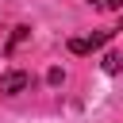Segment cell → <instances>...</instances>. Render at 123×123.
Masks as SVG:
<instances>
[{"instance_id": "8992f818", "label": "cell", "mask_w": 123, "mask_h": 123, "mask_svg": "<svg viewBox=\"0 0 123 123\" xmlns=\"http://www.w3.org/2000/svg\"><path fill=\"white\" fill-rule=\"evenodd\" d=\"M104 8H123V0H108V4H104Z\"/></svg>"}, {"instance_id": "5b68a950", "label": "cell", "mask_w": 123, "mask_h": 123, "mask_svg": "<svg viewBox=\"0 0 123 123\" xmlns=\"http://www.w3.org/2000/svg\"><path fill=\"white\" fill-rule=\"evenodd\" d=\"M46 81H50V85H62V69H58V65H54V69H50V73H46Z\"/></svg>"}, {"instance_id": "52a82bcc", "label": "cell", "mask_w": 123, "mask_h": 123, "mask_svg": "<svg viewBox=\"0 0 123 123\" xmlns=\"http://www.w3.org/2000/svg\"><path fill=\"white\" fill-rule=\"evenodd\" d=\"M88 4H96V8H104V4H108V0H88Z\"/></svg>"}, {"instance_id": "7a4b0ae2", "label": "cell", "mask_w": 123, "mask_h": 123, "mask_svg": "<svg viewBox=\"0 0 123 123\" xmlns=\"http://www.w3.org/2000/svg\"><path fill=\"white\" fill-rule=\"evenodd\" d=\"M23 88H31V73L12 69V73L0 77V92H4V96H15V92H23Z\"/></svg>"}, {"instance_id": "277c9868", "label": "cell", "mask_w": 123, "mask_h": 123, "mask_svg": "<svg viewBox=\"0 0 123 123\" xmlns=\"http://www.w3.org/2000/svg\"><path fill=\"white\" fill-rule=\"evenodd\" d=\"M27 35H31V27H15V31H12V38H8V46H4V54H12V50L27 38Z\"/></svg>"}, {"instance_id": "3957f363", "label": "cell", "mask_w": 123, "mask_h": 123, "mask_svg": "<svg viewBox=\"0 0 123 123\" xmlns=\"http://www.w3.org/2000/svg\"><path fill=\"white\" fill-rule=\"evenodd\" d=\"M100 65H104V73H123V54L119 50H108Z\"/></svg>"}, {"instance_id": "6da1fadb", "label": "cell", "mask_w": 123, "mask_h": 123, "mask_svg": "<svg viewBox=\"0 0 123 123\" xmlns=\"http://www.w3.org/2000/svg\"><path fill=\"white\" fill-rule=\"evenodd\" d=\"M111 35L115 31H96V35H85V38H69V54H92V50L108 46Z\"/></svg>"}]
</instances>
